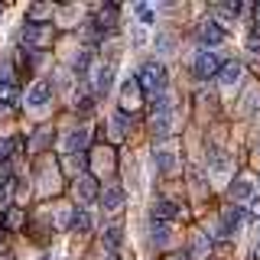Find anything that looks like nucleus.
<instances>
[{
    "label": "nucleus",
    "mask_w": 260,
    "mask_h": 260,
    "mask_svg": "<svg viewBox=\"0 0 260 260\" xmlns=\"http://www.w3.org/2000/svg\"><path fill=\"white\" fill-rule=\"evenodd\" d=\"M137 78H140V88H143V91H150L153 98L166 91V69H162L159 62H153V59L143 62V69H140V75H137Z\"/></svg>",
    "instance_id": "f257e3e1"
},
{
    "label": "nucleus",
    "mask_w": 260,
    "mask_h": 260,
    "mask_svg": "<svg viewBox=\"0 0 260 260\" xmlns=\"http://www.w3.org/2000/svg\"><path fill=\"white\" fill-rule=\"evenodd\" d=\"M20 39H23L26 46H46L49 39H52V26H49V23H29V20H26V26H23Z\"/></svg>",
    "instance_id": "f03ea898"
},
{
    "label": "nucleus",
    "mask_w": 260,
    "mask_h": 260,
    "mask_svg": "<svg viewBox=\"0 0 260 260\" xmlns=\"http://www.w3.org/2000/svg\"><path fill=\"white\" fill-rule=\"evenodd\" d=\"M192 69H195V75H199V78H215L218 72H221V62H218V55H215V52L202 49V52L195 55Z\"/></svg>",
    "instance_id": "7ed1b4c3"
},
{
    "label": "nucleus",
    "mask_w": 260,
    "mask_h": 260,
    "mask_svg": "<svg viewBox=\"0 0 260 260\" xmlns=\"http://www.w3.org/2000/svg\"><path fill=\"white\" fill-rule=\"evenodd\" d=\"M49 98H52V85H49L46 78L32 81V85L26 88V104L29 108H43V104H49Z\"/></svg>",
    "instance_id": "20e7f679"
},
{
    "label": "nucleus",
    "mask_w": 260,
    "mask_h": 260,
    "mask_svg": "<svg viewBox=\"0 0 260 260\" xmlns=\"http://www.w3.org/2000/svg\"><path fill=\"white\" fill-rule=\"evenodd\" d=\"M91 85H94V91L98 94H108L111 88H114V65H98V69L91 72Z\"/></svg>",
    "instance_id": "39448f33"
},
{
    "label": "nucleus",
    "mask_w": 260,
    "mask_h": 260,
    "mask_svg": "<svg viewBox=\"0 0 260 260\" xmlns=\"http://www.w3.org/2000/svg\"><path fill=\"white\" fill-rule=\"evenodd\" d=\"M199 39H202V46H221L224 43V29L218 26L215 20H205L199 26Z\"/></svg>",
    "instance_id": "423d86ee"
},
{
    "label": "nucleus",
    "mask_w": 260,
    "mask_h": 260,
    "mask_svg": "<svg viewBox=\"0 0 260 260\" xmlns=\"http://www.w3.org/2000/svg\"><path fill=\"white\" fill-rule=\"evenodd\" d=\"M140 94H143L140 78H127L124 88H120V104H124V108H137V104H140Z\"/></svg>",
    "instance_id": "0eeeda50"
},
{
    "label": "nucleus",
    "mask_w": 260,
    "mask_h": 260,
    "mask_svg": "<svg viewBox=\"0 0 260 260\" xmlns=\"http://www.w3.org/2000/svg\"><path fill=\"white\" fill-rule=\"evenodd\" d=\"M101 205H104V211H117V208H124V189H120V185H104V192H101Z\"/></svg>",
    "instance_id": "6e6552de"
},
{
    "label": "nucleus",
    "mask_w": 260,
    "mask_h": 260,
    "mask_svg": "<svg viewBox=\"0 0 260 260\" xmlns=\"http://www.w3.org/2000/svg\"><path fill=\"white\" fill-rule=\"evenodd\" d=\"M208 169H211V176H228L231 173V156H228L224 150H211L208 153Z\"/></svg>",
    "instance_id": "1a4fd4ad"
},
{
    "label": "nucleus",
    "mask_w": 260,
    "mask_h": 260,
    "mask_svg": "<svg viewBox=\"0 0 260 260\" xmlns=\"http://www.w3.org/2000/svg\"><path fill=\"white\" fill-rule=\"evenodd\" d=\"M173 124H176V114H156L153 117V137L156 140H166L173 134Z\"/></svg>",
    "instance_id": "9d476101"
},
{
    "label": "nucleus",
    "mask_w": 260,
    "mask_h": 260,
    "mask_svg": "<svg viewBox=\"0 0 260 260\" xmlns=\"http://www.w3.org/2000/svg\"><path fill=\"white\" fill-rule=\"evenodd\" d=\"M218 81H221L224 88H234L241 81V62H224L221 72H218Z\"/></svg>",
    "instance_id": "9b49d317"
},
{
    "label": "nucleus",
    "mask_w": 260,
    "mask_h": 260,
    "mask_svg": "<svg viewBox=\"0 0 260 260\" xmlns=\"http://www.w3.org/2000/svg\"><path fill=\"white\" fill-rule=\"evenodd\" d=\"M65 150L69 153H78V150H85L88 146V130L85 127H78V130H69V137H65Z\"/></svg>",
    "instance_id": "f8f14e48"
},
{
    "label": "nucleus",
    "mask_w": 260,
    "mask_h": 260,
    "mask_svg": "<svg viewBox=\"0 0 260 260\" xmlns=\"http://www.w3.org/2000/svg\"><path fill=\"white\" fill-rule=\"evenodd\" d=\"M176 215H179V208L169 199H156V202H153V221H156V218H159V221H169V218H176Z\"/></svg>",
    "instance_id": "ddd939ff"
},
{
    "label": "nucleus",
    "mask_w": 260,
    "mask_h": 260,
    "mask_svg": "<svg viewBox=\"0 0 260 260\" xmlns=\"http://www.w3.org/2000/svg\"><path fill=\"white\" fill-rule=\"evenodd\" d=\"M244 221H247V211H244L241 205H231L224 211V228H228V231H231V228H241Z\"/></svg>",
    "instance_id": "4468645a"
},
{
    "label": "nucleus",
    "mask_w": 260,
    "mask_h": 260,
    "mask_svg": "<svg viewBox=\"0 0 260 260\" xmlns=\"http://www.w3.org/2000/svg\"><path fill=\"white\" fill-rule=\"evenodd\" d=\"M75 195H78L81 202H91L94 199V179L91 176H81L78 182H75Z\"/></svg>",
    "instance_id": "2eb2a0df"
},
{
    "label": "nucleus",
    "mask_w": 260,
    "mask_h": 260,
    "mask_svg": "<svg viewBox=\"0 0 260 260\" xmlns=\"http://www.w3.org/2000/svg\"><path fill=\"white\" fill-rule=\"evenodd\" d=\"M0 104H4V108L16 104V85L10 78H0Z\"/></svg>",
    "instance_id": "dca6fc26"
},
{
    "label": "nucleus",
    "mask_w": 260,
    "mask_h": 260,
    "mask_svg": "<svg viewBox=\"0 0 260 260\" xmlns=\"http://www.w3.org/2000/svg\"><path fill=\"white\" fill-rule=\"evenodd\" d=\"M231 195L234 199H254V182H250V179H238V182L231 185Z\"/></svg>",
    "instance_id": "f3484780"
},
{
    "label": "nucleus",
    "mask_w": 260,
    "mask_h": 260,
    "mask_svg": "<svg viewBox=\"0 0 260 260\" xmlns=\"http://www.w3.org/2000/svg\"><path fill=\"white\" fill-rule=\"evenodd\" d=\"M91 224H94L91 211H88V208H78L75 218H72V228H75V231H91Z\"/></svg>",
    "instance_id": "a211bd4d"
},
{
    "label": "nucleus",
    "mask_w": 260,
    "mask_h": 260,
    "mask_svg": "<svg viewBox=\"0 0 260 260\" xmlns=\"http://www.w3.org/2000/svg\"><path fill=\"white\" fill-rule=\"evenodd\" d=\"M156 166L162 173H173L176 169V150H156Z\"/></svg>",
    "instance_id": "6ab92c4d"
},
{
    "label": "nucleus",
    "mask_w": 260,
    "mask_h": 260,
    "mask_svg": "<svg viewBox=\"0 0 260 260\" xmlns=\"http://www.w3.org/2000/svg\"><path fill=\"white\" fill-rule=\"evenodd\" d=\"M156 114H173V94H156L153 98V117H156Z\"/></svg>",
    "instance_id": "aec40b11"
},
{
    "label": "nucleus",
    "mask_w": 260,
    "mask_h": 260,
    "mask_svg": "<svg viewBox=\"0 0 260 260\" xmlns=\"http://www.w3.org/2000/svg\"><path fill=\"white\" fill-rule=\"evenodd\" d=\"M156 52H159V55H173V52H176V39L166 36V32H162V36H156Z\"/></svg>",
    "instance_id": "412c9836"
},
{
    "label": "nucleus",
    "mask_w": 260,
    "mask_h": 260,
    "mask_svg": "<svg viewBox=\"0 0 260 260\" xmlns=\"http://www.w3.org/2000/svg\"><path fill=\"white\" fill-rule=\"evenodd\" d=\"M111 134H114V140H120V137L127 134V117L124 114H114L111 117Z\"/></svg>",
    "instance_id": "4be33fe9"
},
{
    "label": "nucleus",
    "mask_w": 260,
    "mask_h": 260,
    "mask_svg": "<svg viewBox=\"0 0 260 260\" xmlns=\"http://www.w3.org/2000/svg\"><path fill=\"white\" fill-rule=\"evenodd\" d=\"M169 234H173V231H169V224H153V241H156L159 247H166V244H169Z\"/></svg>",
    "instance_id": "5701e85b"
},
{
    "label": "nucleus",
    "mask_w": 260,
    "mask_h": 260,
    "mask_svg": "<svg viewBox=\"0 0 260 260\" xmlns=\"http://www.w3.org/2000/svg\"><path fill=\"white\" fill-rule=\"evenodd\" d=\"M208 247H211L208 234H199V238H195V244H192V254H195V257H205V254H208Z\"/></svg>",
    "instance_id": "b1692460"
},
{
    "label": "nucleus",
    "mask_w": 260,
    "mask_h": 260,
    "mask_svg": "<svg viewBox=\"0 0 260 260\" xmlns=\"http://www.w3.org/2000/svg\"><path fill=\"white\" fill-rule=\"evenodd\" d=\"M91 65V49H81L78 52V59H75V72L78 75H85V69Z\"/></svg>",
    "instance_id": "393cba45"
},
{
    "label": "nucleus",
    "mask_w": 260,
    "mask_h": 260,
    "mask_svg": "<svg viewBox=\"0 0 260 260\" xmlns=\"http://www.w3.org/2000/svg\"><path fill=\"white\" fill-rule=\"evenodd\" d=\"M120 234H124V231H120L117 224H114V228H108V231H104V241H108V247H114V250L120 247Z\"/></svg>",
    "instance_id": "a878e982"
},
{
    "label": "nucleus",
    "mask_w": 260,
    "mask_h": 260,
    "mask_svg": "<svg viewBox=\"0 0 260 260\" xmlns=\"http://www.w3.org/2000/svg\"><path fill=\"white\" fill-rule=\"evenodd\" d=\"M215 13H218V16H238V13H241V4H238V0H234V4L215 7Z\"/></svg>",
    "instance_id": "bb28decb"
},
{
    "label": "nucleus",
    "mask_w": 260,
    "mask_h": 260,
    "mask_svg": "<svg viewBox=\"0 0 260 260\" xmlns=\"http://www.w3.org/2000/svg\"><path fill=\"white\" fill-rule=\"evenodd\" d=\"M257 101H260V94H257V91H250L247 98H244V111H247V114H250V111H257Z\"/></svg>",
    "instance_id": "cd10ccee"
},
{
    "label": "nucleus",
    "mask_w": 260,
    "mask_h": 260,
    "mask_svg": "<svg viewBox=\"0 0 260 260\" xmlns=\"http://www.w3.org/2000/svg\"><path fill=\"white\" fill-rule=\"evenodd\" d=\"M143 43H146V29L137 26V29H134V46H143Z\"/></svg>",
    "instance_id": "c85d7f7f"
},
{
    "label": "nucleus",
    "mask_w": 260,
    "mask_h": 260,
    "mask_svg": "<svg viewBox=\"0 0 260 260\" xmlns=\"http://www.w3.org/2000/svg\"><path fill=\"white\" fill-rule=\"evenodd\" d=\"M7 199H10V185H7V189H0V211H4V205H7Z\"/></svg>",
    "instance_id": "c756f323"
},
{
    "label": "nucleus",
    "mask_w": 260,
    "mask_h": 260,
    "mask_svg": "<svg viewBox=\"0 0 260 260\" xmlns=\"http://www.w3.org/2000/svg\"><path fill=\"white\" fill-rule=\"evenodd\" d=\"M247 43H250V46H260V29L250 32V36H247Z\"/></svg>",
    "instance_id": "7c9ffc66"
},
{
    "label": "nucleus",
    "mask_w": 260,
    "mask_h": 260,
    "mask_svg": "<svg viewBox=\"0 0 260 260\" xmlns=\"http://www.w3.org/2000/svg\"><path fill=\"white\" fill-rule=\"evenodd\" d=\"M169 260H189V257H185V254H179V257H169Z\"/></svg>",
    "instance_id": "2f4dec72"
},
{
    "label": "nucleus",
    "mask_w": 260,
    "mask_h": 260,
    "mask_svg": "<svg viewBox=\"0 0 260 260\" xmlns=\"http://www.w3.org/2000/svg\"><path fill=\"white\" fill-rule=\"evenodd\" d=\"M257 23H260V4H257Z\"/></svg>",
    "instance_id": "473e14b6"
},
{
    "label": "nucleus",
    "mask_w": 260,
    "mask_h": 260,
    "mask_svg": "<svg viewBox=\"0 0 260 260\" xmlns=\"http://www.w3.org/2000/svg\"><path fill=\"white\" fill-rule=\"evenodd\" d=\"M0 16H4V7H0Z\"/></svg>",
    "instance_id": "72a5a7b5"
},
{
    "label": "nucleus",
    "mask_w": 260,
    "mask_h": 260,
    "mask_svg": "<svg viewBox=\"0 0 260 260\" xmlns=\"http://www.w3.org/2000/svg\"><path fill=\"white\" fill-rule=\"evenodd\" d=\"M43 260H52V257H43Z\"/></svg>",
    "instance_id": "f704fd0d"
},
{
    "label": "nucleus",
    "mask_w": 260,
    "mask_h": 260,
    "mask_svg": "<svg viewBox=\"0 0 260 260\" xmlns=\"http://www.w3.org/2000/svg\"><path fill=\"white\" fill-rule=\"evenodd\" d=\"M257 156H260V150H257Z\"/></svg>",
    "instance_id": "c9c22d12"
}]
</instances>
